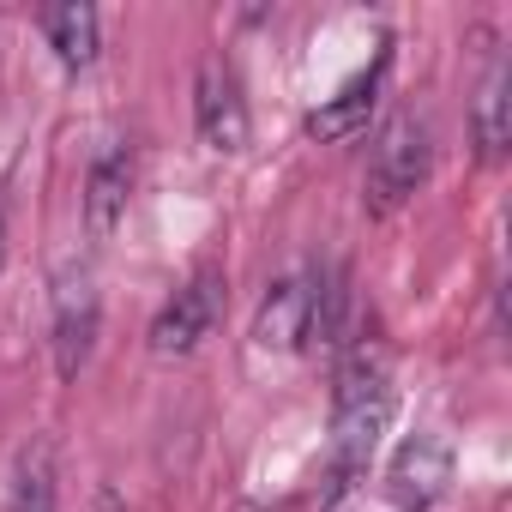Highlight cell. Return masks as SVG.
I'll use <instances>...</instances> for the list:
<instances>
[{
	"mask_svg": "<svg viewBox=\"0 0 512 512\" xmlns=\"http://www.w3.org/2000/svg\"><path fill=\"white\" fill-rule=\"evenodd\" d=\"M386 416H392V386H386V362L362 344L344 374H338V416H332V434H338V452H332V500H344L356 488V476L368 470V452L374 440L386 434Z\"/></svg>",
	"mask_w": 512,
	"mask_h": 512,
	"instance_id": "6da1fadb",
	"label": "cell"
},
{
	"mask_svg": "<svg viewBox=\"0 0 512 512\" xmlns=\"http://www.w3.org/2000/svg\"><path fill=\"white\" fill-rule=\"evenodd\" d=\"M428 163H434V145H428V127L416 115H392L374 139V157H368V181H362V205L374 217L398 211L422 181H428Z\"/></svg>",
	"mask_w": 512,
	"mask_h": 512,
	"instance_id": "7a4b0ae2",
	"label": "cell"
},
{
	"mask_svg": "<svg viewBox=\"0 0 512 512\" xmlns=\"http://www.w3.org/2000/svg\"><path fill=\"white\" fill-rule=\"evenodd\" d=\"M193 121H199V139L223 157L247 151V97H241V79L229 73V61H199V79H193Z\"/></svg>",
	"mask_w": 512,
	"mask_h": 512,
	"instance_id": "3957f363",
	"label": "cell"
},
{
	"mask_svg": "<svg viewBox=\"0 0 512 512\" xmlns=\"http://www.w3.org/2000/svg\"><path fill=\"white\" fill-rule=\"evenodd\" d=\"M217 308H223V284H217V272H199L151 320V356H187V350H199L211 338V326H217Z\"/></svg>",
	"mask_w": 512,
	"mask_h": 512,
	"instance_id": "277c9868",
	"label": "cell"
},
{
	"mask_svg": "<svg viewBox=\"0 0 512 512\" xmlns=\"http://www.w3.org/2000/svg\"><path fill=\"white\" fill-rule=\"evenodd\" d=\"M97 344V290L91 278H61L55 290V374L79 380V368L91 362Z\"/></svg>",
	"mask_w": 512,
	"mask_h": 512,
	"instance_id": "5b68a950",
	"label": "cell"
},
{
	"mask_svg": "<svg viewBox=\"0 0 512 512\" xmlns=\"http://www.w3.org/2000/svg\"><path fill=\"white\" fill-rule=\"evenodd\" d=\"M452 482V452L434 434H416L392 464V512H428Z\"/></svg>",
	"mask_w": 512,
	"mask_h": 512,
	"instance_id": "8992f818",
	"label": "cell"
},
{
	"mask_svg": "<svg viewBox=\"0 0 512 512\" xmlns=\"http://www.w3.org/2000/svg\"><path fill=\"white\" fill-rule=\"evenodd\" d=\"M386 67H392V55H374V67H368V73H356V79H350L338 97H326V103L308 115V139H314V145H338V139H356V133L368 127L374 103H380Z\"/></svg>",
	"mask_w": 512,
	"mask_h": 512,
	"instance_id": "52a82bcc",
	"label": "cell"
},
{
	"mask_svg": "<svg viewBox=\"0 0 512 512\" xmlns=\"http://www.w3.org/2000/svg\"><path fill=\"white\" fill-rule=\"evenodd\" d=\"M127 193H133V151L127 145H109L91 175H85V229L103 241L115 235V223L127 217Z\"/></svg>",
	"mask_w": 512,
	"mask_h": 512,
	"instance_id": "ba28073f",
	"label": "cell"
},
{
	"mask_svg": "<svg viewBox=\"0 0 512 512\" xmlns=\"http://www.w3.org/2000/svg\"><path fill=\"white\" fill-rule=\"evenodd\" d=\"M253 344L260 350H302L308 344V278H278L260 302V314H253Z\"/></svg>",
	"mask_w": 512,
	"mask_h": 512,
	"instance_id": "9c48e42d",
	"label": "cell"
},
{
	"mask_svg": "<svg viewBox=\"0 0 512 512\" xmlns=\"http://www.w3.org/2000/svg\"><path fill=\"white\" fill-rule=\"evenodd\" d=\"M37 25H43L55 61H61L67 73H85V67L97 61V49H103V25H97L91 7H79V0H67V7H43Z\"/></svg>",
	"mask_w": 512,
	"mask_h": 512,
	"instance_id": "30bf717a",
	"label": "cell"
},
{
	"mask_svg": "<svg viewBox=\"0 0 512 512\" xmlns=\"http://www.w3.org/2000/svg\"><path fill=\"white\" fill-rule=\"evenodd\" d=\"M512 79H506V67H494L488 79H482V91H476V115H470V133H476V151L494 163V157H506V145H512Z\"/></svg>",
	"mask_w": 512,
	"mask_h": 512,
	"instance_id": "8fae6325",
	"label": "cell"
},
{
	"mask_svg": "<svg viewBox=\"0 0 512 512\" xmlns=\"http://www.w3.org/2000/svg\"><path fill=\"white\" fill-rule=\"evenodd\" d=\"M350 326V278L338 266H326L320 278H308V344H344Z\"/></svg>",
	"mask_w": 512,
	"mask_h": 512,
	"instance_id": "7c38bea8",
	"label": "cell"
},
{
	"mask_svg": "<svg viewBox=\"0 0 512 512\" xmlns=\"http://www.w3.org/2000/svg\"><path fill=\"white\" fill-rule=\"evenodd\" d=\"M55 446L37 440L19 452V470H13V494H7V512H55Z\"/></svg>",
	"mask_w": 512,
	"mask_h": 512,
	"instance_id": "4fadbf2b",
	"label": "cell"
},
{
	"mask_svg": "<svg viewBox=\"0 0 512 512\" xmlns=\"http://www.w3.org/2000/svg\"><path fill=\"white\" fill-rule=\"evenodd\" d=\"M0 266H7V217H0Z\"/></svg>",
	"mask_w": 512,
	"mask_h": 512,
	"instance_id": "5bb4252c",
	"label": "cell"
}]
</instances>
